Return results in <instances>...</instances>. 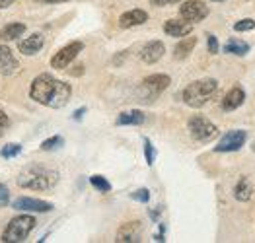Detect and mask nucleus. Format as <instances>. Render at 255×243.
<instances>
[{
  "label": "nucleus",
  "mask_w": 255,
  "mask_h": 243,
  "mask_svg": "<svg viewBox=\"0 0 255 243\" xmlns=\"http://www.w3.org/2000/svg\"><path fill=\"white\" fill-rule=\"evenodd\" d=\"M59 181V173L53 169H47L41 165H29L25 167L20 177H18V185L23 189H33V191H47L53 189Z\"/></svg>",
  "instance_id": "nucleus-2"
},
{
  "label": "nucleus",
  "mask_w": 255,
  "mask_h": 243,
  "mask_svg": "<svg viewBox=\"0 0 255 243\" xmlns=\"http://www.w3.org/2000/svg\"><path fill=\"white\" fill-rule=\"evenodd\" d=\"M234 197L238 200H242V202H248V200L254 197V185H252V181L248 177H242L238 181V185L234 189Z\"/></svg>",
  "instance_id": "nucleus-18"
},
{
  "label": "nucleus",
  "mask_w": 255,
  "mask_h": 243,
  "mask_svg": "<svg viewBox=\"0 0 255 243\" xmlns=\"http://www.w3.org/2000/svg\"><path fill=\"white\" fill-rule=\"evenodd\" d=\"M164 53H166V47H164L162 41H150V43H146L142 47L140 59H142L146 65H154V63H158V61L162 59Z\"/></svg>",
  "instance_id": "nucleus-11"
},
{
  "label": "nucleus",
  "mask_w": 255,
  "mask_h": 243,
  "mask_svg": "<svg viewBox=\"0 0 255 243\" xmlns=\"http://www.w3.org/2000/svg\"><path fill=\"white\" fill-rule=\"evenodd\" d=\"M244 99H246L244 89H242V88H232L228 93H226V95H224V99H222V109H224V111L238 109V107L244 103Z\"/></svg>",
  "instance_id": "nucleus-16"
},
{
  "label": "nucleus",
  "mask_w": 255,
  "mask_h": 243,
  "mask_svg": "<svg viewBox=\"0 0 255 243\" xmlns=\"http://www.w3.org/2000/svg\"><path fill=\"white\" fill-rule=\"evenodd\" d=\"M252 148H254V152H255V142H254V146H252Z\"/></svg>",
  "instance_id": "nucleus-37"
},
{
  "label": "nucleus",
  "mask_w": 255,
  "mask_h": 243,
  "mask_svg": "<svg viewBox=\"0 0 255 243\" xmlns=\"http://www.w3.org/2000/svg\"><path fill=\"white\" fill-rule=\"evenodd\" d=\"M12 206H14L16 210H23V212H51V210H53V204H51V202L39 200V199H29V197H20V199H16Z\"/></svg>",
  "instance_id": "nucleus-9"
},
{
  "label": "nucleus",
  "mask_w": 255,
  "mask_h": 243,
  "mask_svg": "<svg viewBox=\"0 0 255 243\" xmlns=\"http://www.w3.org/2000/svg\"><path fill=\"white\" fill-rule=\"evenodd\" d=\"M214 2H220V0H214Z\"/></svg>",
  "instance_id": "nucleus-38"
},
{
  "label": "nucleus",
  "mask_w": 255,
  "mask_h": 243,
  "mask_svg": "<svg viewBox=\"0 0 255 243\" xmlns=\"http://www.w3.org/2000/svg\"><path fill=\"white\" fill-rule=\"evenodd\" d=\"M23 31H25V25L23 23H8L0 29V39L2 41H14L18 37H22Z\"/></svg>",
  "instance_id": "nucleus-19"
},
{
  "label": "nucleus",
  "mask_w": 255,
  "mask_h": 243,
  "mask_svg": "<svg viewBox=\"0 0 255 243\" xmlns=\"http://www.w3.org/2000/svg\"><path fill=\"white\" fill-rule=\"evenodd\" d=\"M84 113H86V107H80V109H78V111H76V113H74V119H76V121H80Z\"/></svg>",
  "instance_id": "nucleus-33"
},
{
  "label": "nucleus",
  "mask_w": 255,
  "mask_h": 243,
  "mask_svg": "<svg viewBox=\"0 0 255 243\" xmlns=\"http://www.w3.org/2000/svg\"><path fill=\"white\" fill-rule=\"evenodd\" d=\"M14 4V0H0V10L2 8H8V6H12Z\"/></svg>",
  "instance_id": "nucleus-34"
},
{
  "label": "nucleus",
  "mask_w": 255,
  "mask_h": 243,
  "mask_svg": "<svg viewBox=\"0 0 255 243\" xmlns=\"http://www.w3.org/2000/svg\"><path fill=\"white\" fill-rule=\"evenodd\" d=\"M10 200V191L6 185H0V206H6Z\"/></svg>",
  "instance_id": "nucleus-30"
},
{
  "label": "nucleus",
  "mask_w": 255,
  "mask_h": 243,
  "mask_svg": "<svg viewBox=\"0 0 255 243\" xmlns=\"http://www.w3.org/2000/svg\"><path fill=\"white\" fill-rule=\"evenodd\" d=\"M8 127H10V121H8V115L4 113V111H0V136L8 131Z\"/></svg>",
  "instance_id": "nucleus-31"
},
{
  "label": "nucleus",
  "mask_w": 255,
  "mask_h": 243,
  "mask_svg": "<svg viewBox=\"0 0 255 243\" xmlns=\"http://www.w3.org/2000/svg\"><path fill=\"white\" fill-rule=\"evenodd\" d=\"M248 51H250V45L244 43V41H240V39H230L228 43L224 45V53H230V55H238V57L246 55Z\"/></svg>",
  "instance_id": "nucleus-22"
},
{
  "label": "nucleus",
  "mask_w": 255,
  "mask_h": 243,
  "mask_svg": "<svg viewBox=\"0 0 255 243\" xmlns=\"http://www.w3.org/2000/svg\"><path fill=\"white\" fill-rule=\"evenodd\" d=\"M59 146H63V138H61V136H51V138H47V140L41 142V150H45V152L55 150V148H59Z\"/></svg>",
  "instance_id": "nucleus-25"
},
{
  "label": "nucleus",
  "mask_w": 255,
  "mask_h": 243,
  "mask_svg": "<svg viewBox=\"0 0 255 243\" xmlns=\"http://www.w3.org/2000/svg\"><path fill=\"white\" fill-rule=\"evenodd\" d=\"M35 228V218L29 214L16 216L8 222L6 230L2 232V242L6 243H20L25 242V238L31 234V230Z\"/></svg>",
  "instance_id": "nucleus-4"
},
{
  "label": "nucleus",
  "mask_w": 255,
  "mask_h": 243,
  "mask_svg": "<svg viewBox=\"0 0 255 243\" xmlns=\"http://www.w3.org/2000/svg\"><path fill=\"white\" fill-rule=\"evenodd\" d=\"M37 2H45V4H61V2H69V0H37Z\"/></svg>",
  "instance_id": "nucleus-35"
},
{
  "label": "nucleus",
  "mask_w": 255,
  "mask_h": 243,
  "mask_svg": "<svg viewBox=\"0 0 255 243\" xmlns=\"http://www.w3.org/2000/svg\"><path fill=\"white\" fill-rule=\"evenodd\" d=\"M144 123V113L139 109L125 111L117 117V125H142Z\"/></svg>",
  "instance_id": "nucleus-20"
},
{
  "label": "nucleus",
  "mask_w": 255,
  "mask_h": 243,
  "mask_svg": "<svg viewBox=\"0 0 255 243\" xmlns=\"http://www.w3.org/2000/svg\"><path fill=\"white\" fill-rule=\"evenodd\" d=\"M131 197L135 200H139V202H148V200H150V191H148V189H139V191H135Z\"/></svg>",
  "instance_id": "nucleus-28"
},
{
  "label": "nucleus",
  "mask_w": 255,
  "mask_h": 243,
  "mask_svg": "<svg viewBox=\"0 0 255 243\" xmlns=\"http://www.w3.org/2000/svg\"><path fill=\"white\" fill-rule=\"evenodd\" d=\"M248 140L246 131H230L222 136V140L216 144V152H238Z\"/></svg>",
  "instance_id": "nucleus-8"
},
{
  "label": "nucleus",
  "mask_w": 255,
  "mask_h": 243,
  "mask_svg": "<svg viewBox=\"0 0 255 243\" xmlns=\"http://www.w3.org/2000/svg\"><path fill=\"white\" fill-rule=\"evenodd\" d=\"M170 84H171V80H170L168 74H152V76H148V78L142 80V86L148 89L150 93H154V95L164 91Z\"/></svg>",
  "instance_id": "nucleus-12"
},
{
  "label": "nucleus",
  "mask_w": 255,
  "mask_h": 243,
  "mask_svg": "<svg viewBox=\"0 0 255 243\" xmlns=\"http://www.w3.org/2000/svg\"><path fill=\"white\" fill-rule=\"evenodd\" d=\"M84 49V45L80 43V41H74V43L67 45V47H63L59 53H55V57L51 59V67L57 68V70H63V68H67L78 57V53Z\"/></svg>",
  "instance_id": "nucleus-7"
},
{
  "label": "nucleus",
  "mask_w": 255,
  "mask_h": 243,
  "mask_svg": "<svg viewBox=\"0 0 255 243\" xmlns=\"http://www.w3.org/2000/svg\"><path fill=\"white\" fill-rule=\"evenodd\" d=\"M236 31H252L255 29V22L254 20H240V22L234 25Z\"/></svg>",
  "instance_id": "nucleus-27"
},
{
  "label": "nucleus",
  "mask_w": 255,
  "mask_h": 243,
  "mask_svg": "<svg viewBox=\"0 0 255 243\" xmlns=\"http://www.w3.org/2000/svg\"><path fill=\"white\" fill-rule=\"evenodd\" d=\"M150 4H152V6H168L170 0H150Z\"/></svg>",
  "instance_id": "nucleus-32"
},
{
  "label": "nucleus",
  "mask_w": 255,
  "mask_h": 243,
  "mask_svg": "<svg viewBox=\"0 0 255 243\" xmlns=\"http://www.w3.org/2000/svg\"><path fill=\"white\" fill-rule=\"evenodd\" d=\"M90 183H92L97 191H101V193L111 191V183H109L105 177H101V175H92V177H90Z\"/></svg>",
  "instance_id": "nucleus-23"
},
{
  "label": "nucleus",
  "mask_w": 255,
  "mask_h": 243,
  "mask_svg": "<svg viewBox=\"0 0 255 243\" xmlns=\"http://www.w3.org/2000/svg\"><path fill=\"white\" fill-rule=\"evenodd\" d=\"M20 152H22V146H20V144H16V142L6 144V146L0 150L2 158H16V156H20Z\"/></svg>",
  "instance_id": "nucleus-24"
},
{
  "label": "nucleus",
  "mask_w": 255,
  "mask_h": 243,
  "mask_svg": "<svg viewBox=\"0 0 255 243\" xmlns=\"http://www.w3.org/2000/svg\"><path fill=\"white\" fill-rule=\"evenodd\" d=\"M70 93H72L70 84L53 78L51 74H39L31 82V88H29L31 99L45 107H51V109L65 107L69 103Z\"/></svg>",
  "instance_id": "nucleus-1"
},
{
  "label": "nucleus",
  "mask_w": 255,
  "mask_h": 243,
  "mask_svg": "<svg viewBox=\"0 0 255 243\" xmlns=\"http://www.w3.org/2000/svg\"><path fill=\"white\" fill-rule=\"evenodd\" d=\"M179 16L185 20V22H201L209 16V6L201 0H189L185 4L179 6Z\"/></svg>",
  "instance_id": "nucleus-6"
},
{
  "label": "nucleus",
  "mask_w": 255,
  "mask_h": 243,
  "mask_svg": "<svg viewBox=\"0 0 255 243\" xmlns=\"http://www.w3.org/2000/svg\"><path fill=\"white\" fill-rule=\"evenodd\" d=\"M0 68H2L4 74H12V72H16V68H18V59H16L14 53H12L8 47H4V45H0Z\"/></svg>",
  "instance_id": "nucleus-17"
},
{
  "label": "nucleus",
  "mask_w": 255,
  "mask_h": 243,
  "mask_svg": "<svg viewBox=\"0 0 255 243\" xmlns=\"http://www.w3.org/2000/svg\"><path fill=\"white\" fill-rule=\"evenodd\" d=\"M187 129H189L191 136H193L195 140H199V142H209V140H212V138L218 134L216 125H212L209 119H205V117H201V115L191 117L189 123H187Z\"/></svg>",
  "instance_id": "nucleus-5"
},
{
  "label": "nucleus",
  "mask_w": 255,
  "mask_h": 243,
  "mask_svg": "<svg viewBox=\"0 0 255 243\" xmlns=\"http://www.w3.org/2000/svg\"><path fill=\"white\" fill-rule=\"evenodd\" d=\"M164 31L170 37H185L193 31V23L191 22H181V20H168L164 23Z\"/></svg>",
  "instance_id": "nucleus-13"
},
{
  "label": "nucleus",
  "mask_w": 255,
  "mask_h": 243,
  "mask_svg": "<svg viewBox=\"0 0 255 243\" xmlns=\"http://www.w3.org/2000/svg\"><path fill=\"white\" fill-rule=\"evenodd\" d=\"M175 2H181V0H170V4H175Z\"/></svg>",
  "instance_id": "nucleus-36"
},
{
  "label": "nucleus",
  "mask_w": 255,
  "mask_h": 243,
  "mask_svg": "<svg viewBox=\"0 0 255 243\" xmlns=\"http://www.w3.org/2000/svg\"><path fill=\"white\" fill-rule=\"evenodd\" d=\"M144 156H146V163L152 165L156 154H154V146H152V142H150L148 138H144Z\"/></svg>",
  "instance_id": "nucleus-26"
},
{
  "label": "nucleus",
  "mask_w": 255,
  "mask_h": 243,
  "mask_svg": "<svg viewBox=\"0 0 255 243\" xmlns=\"http://www.w3.org/2000/svg\"><path fill=\"white\" fill-rule=\"evenodd\" d=\"M140 234H142V226L140 222H125L119 232H117V240L119 243H137L140 242Z\"/></svg>",
  "instance_id": "nucleus-10"
},
{
  "label": "nucleus",
  "mask_w": 255,
  "mask_h": 243,
  "mask_svg": "<svg viewBox=\"0 0 255 243\" xmlns=\"http://www.w3.org/2000/svg\"><path fill=\"white\" fill-rule=\"evenodd\" d=\"M148 22V14L144 12V10H129V12H125L121 18H119V25L121 27H133V25H140V23Z\"/></svg>",
  "instance_id": "nucleus-15"
},
{
  "label": "nucleus",
  "mask_w": 255,
  "mask_h": 243,
  "mask_svg": "<svg viewBox=\"0 0 255 243\" xmlns=\"http://www.w3.org/2000/svg\"><path fill=\"white\" fill-rule=\"evenodd\" d=\"M195 45H197V37H185V39H181L179 43L175 45V49H173V57L175 59H185L191 55V51L195 49Z\"/></svg>",
  "instance_id": "nucleus-21"
},
{
  "label": "nucleus",
  "mask_w": 255,
  "mask_h": 243,
  "mask_svg": "<svg viewBox=\"0 0 255 243\" xmlns=\"http://www.w3.org/2000/svg\"><path fill=\"white\" fill-rule=\"evenodd\" d=\"M216 91H218V82L212 78H203L189 84L183 89V101L189 107H203L216 95Z\"/></svg>",
  "instance_id": "nucleus-3"
},
{
  "label": "nucleus",
  "mask_w": 255,
  "mask_h": 243,
  "mask_svg": "<svg viewBox=\"0 0 255 243\" xmlns=\"http://www.w3.org/2000/svg\"><path fill=\"white\" fill-rule=\"evenodd\" d=\"M45 43V37L41 35V33H33V35H29V37H25L23 41H20V51H22L23 55H27V57H31V55H35V53H39L41 51V47Z\"/></svg>",
  "instance_id": "nucleus-14"
},
{
  "label": "nucleus",
  "mask_w": 255,
  "mask_h": 243,
  "mask_svg": "<svg viewBox=\"0 0 255 243\" xmlns=\"http://www.w3.org/2000/svg\"><path fill=\"white\" fill-rule=\"evenodd\" d=\"M207 43H209V53L216 55V53H218V39H216L212 33H209V35H207Z\"/></svg>",
  "instance_id": "nucleus-29"
}]
</instances>
